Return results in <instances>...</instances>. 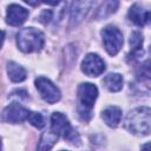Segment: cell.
Instances as JSON below:
<instances>
[{"instance_id": "obj_1", "label": "cell", "mask_w": 151, "mask_h": 151, "mask_svg": "<svg viewBox=\"0 0 151 151\" xmlns=\"http://www.w3.org/2000/svg\"><path fill=\"white\" fill-rule=\"evenodd\" d=\"M125 127L136 136H147L151 130V110L147 106L136 107L125 119Z\"/></svg>"}, {"instance_id": "obj_2", "label": "cell", "mask_w": 151, "mask_h": 151, "mask_svg": "<svg viewBox=\"0 0 151 151\" xmlns=\"http://www.w3.org/2000/svg\"><path fill=\"white\" fill-rule=\"evenodd\" d=\"M45 35L34 27H25L17 34V45L24 53L38 52L44 47Z\"/></svg>"}, {"instance_id": "obj_3", "label": "cell", "mask_w": 151, "mask_h": 151, "mask_svg": "<svg viewBox=\"0 0 151 151\" xmlns=\"http://www.w3.org/2000/svg\"><path fill=\"white\" fill-rule=\"evenodd\" d=\"M98 97V88L91 83H83L78 87V112L84 120H88L92 116V107Z\"/></svg>"}, {"instance_id": "obj_4", "label": "cell", "mask_w": 151, "mask_h": 151, "mask_svg": "<svg viewBox=\"0 0 151 151\" xmlns=\"http://www.w3.org/2000/svg\"><path fill=\"white\" fill-rule=\"evenodd\" d=\"M101 38H103L104 47L110 55H116L120 51L124 42V38L119 28H117L113 25L106 26L101 31Z\"/></svg>"}, {"instance_id": "obj_5", "label": "cell", "mask_w": 151, "mask_h": 151, "mask_svg": "<svg viewBox=\"0 0 151 151\" xmlns=\"http://www.w3.org/2000/svg\"><path fill=\"white\" fill-rule=\"evenodd\" d=\"M51 131L58 137H63L70 142H73L78 137L77 132L72 129L67 117L61 112H53L51 116Z\"/></svg>"}, {"instance_id": "obj_6", "label": "cell", "mask_w": 151, "mask_h": 151, "mask_svg": "<svg viewBox=\"0 0 151 151\" xmlns=\"http://www.w3.org/2000/svg\"><path fill=\"white\" fill-rule=\"evenodd\" d=\"M35 87L38 90V92L40 93L41 98L48 103V104H54L57 101L60 100L61 98V93L60 90L48 79L45 77H38L34 81Z\"/></svg>"}, {"instance_id": "obj_7", "label": "cell", "mask_w": 151, "mask_h": 151, "mask_svg": "<svg viewBox=\"0 0 151 151\" xmlns=\"http://www.w3.org/2000/svg\"><path fill=\"white\" fill-rule=\"evenodd\" d=\"M31 111L26 107H24L20 104L13 103L6 106L1 112V120L6 123H21L24 120H27Z\"/></svg>"}, {"instance_id": "obj_8", "label": "cell", "mask_w": 151, "mask_h": 151, "mask_svg": "<svg viewBox=\"0 0 151 151\" xmlns=\"http://www.w3.org/2000/svg\"><path fill=\"white\" fill-rule=\"evenodd\" d=\"M105 68V61L96 53H88L81 61V71L88 77H98Z\"/></svg>"}, {"instance_id": "obj_9", "label": "cell", "mask_w": 151, "mask_h": 151, "mask_svg": "<svg viewBox=\"0 0 151 151\" xmlns=\"http://www.w3.org/2000/svg\"><path fill=\"white\" fill-rule=\"evenodd\" d=\"M93 4H94V0H73L70 9L71 24L73 26L80 24L91 11Z\"/></svg>"}, {"instance_id": "obj_10", "label": "cell", "mask_w": 151, "mask_h": 151, "mask_svg": "<svg viewBox=\"0 0 151 151\" xmlns=\"http://www.w3.org/2000/svg\"><path fill=\"white\" fill-rule=\"evenodd\" d=\"M28 17V11L22 6L17 4H12L7 7L6 12V22L11 26H20L22 25Z\"/></svg>"}, {"instance_id": "obj_11", "label": "cell", "mask_w": 151, "mask_h": 151, "mask_svg": "<svg viewBox=\"0 0 151 151\" xmlns=\"http://www.w3.org/2000/svg\"><path fill=\"white\" fill-rule=\"evenodd\" d=\"M104 123L110 127H117L122 120V110L118 106H107L101 112Z\"/></svg>"}, {"instance_id": "obj_12", "label": "cell", "mask_w": 151, "mask_h": 151, "mask_svg": "<svg viewBox=\"0 0 151 151\" xmlns=\"http://www.w3.org/2000/svg\"><path fill=\"white\" fill-rule=\"evenodd\" d=\"M149 11L144 9L140 5L134 4L129 9V19L137 26H144L149 20Z\"/></svg>"}, {"instance_id": "obj_13", "label": "cell", "mask_w": 151, "mask_h": 151, "mask_svg": "<svg viewBox=\"0 0 151 151\" xmlns=\"http://www.w3.org/2000/svg\"><path fill=\"white\" fill-rule=\"evenodd\" d=\"M7 73H8L9 79L13 83H21L27 77L26 70L21 65L17 64L14 61H8L7 63Z\"/></svg>"}, {"instance_id": "obj_14", "label": "cell", "mask_w": 151, "mask_h": 151, "mask_svg": "<svg viewBox=\"0 0 151 151\" xmlns=\"http://www.w3.org/2000/svg\"><path fill=\"white\" fill-rule=\"evenodd\" d=\"M105 87L111 92H118L123 87V77L119 73H110L104 78Z\"/></svg>"}, {"instance_id": "obj_15", "label": "cell", "mask_w": 151, "mask_h": 151, "mask_svg": "<svg viewBox=\"0 0 151 151\" xmlns=\"http://www.w3.org/2000/svg\"><path fill=\"white\" fill-rule=\"evenodd\" d=\"M118 8V1L117 0H106L101 7L98 9L96 17L98 19H103V18H106L109 15H111L112 13H114Z\"/></svg>"}, {"instance_id": "obj_16", "label": "cell", "mask_w": 151, "mask_h": 151, "mask_svg": "<svg viewBox=\"0 0 151 151\" xmlns=\"http://www.w3.org/2000/svg\"><path fill=\"white\" fill-rule=\"evenodd\" d=\"M58 140V136L55 133H53L52 131L50 132H46L41 136L40 138V143L38 145V149L39 150H50Z\"/></svg>"}, {"instance_id": "obj_17", "label": "cell", "mask_w": 151, "mask_h": 151, "mask_svg": "<svg viewBox=\"0 0 151 151\" xmlns=\"http://www.w3.org/2000/svg\"><path fill=\"white\" fill-rule=\"evenodd\" d=\"M130 45H131V48H132V52L133 54L138 53L139 51H142V45H143V35L140 32H132L131 33V37H130Z\"/></svg>"}, {"instance_id": "obj_18", "label": "cell", "mask_w": 151, "mask_h": 151, "mask_svg": "<svg viewBox=\"0 0 151 151\" xmlns=\"http://www.w3.org/2000/svg\"><path fill=\"white\" fill-rule=\"evenodd\" d=\"M27 120H28L34 127H37V129H41V127H44V125H45L44 117H42V114L39 113V112H31L29 116H28V118H27Z\"/></svg>"}, {"instance_id": "obj_19", "label": "cell", "mask_w": 151, "mask_h": 151, "mask_svg": "<svg viewBox=\"0 0 151 151\" xmlns=\"http://www.w3.org/2000/svg\"><path fill=\"white\" fill-rule=\"evenodd\" d=\"M26 4H28L29 6H38L40 5L41 2L44 4H47V5H51V6H55L60 2V0H24Z\"/></svg>"}, {"instance_id": "obj_20", "label": "cell", "mask_w": 151, "mask_h": 151, "mask_svg": "<svg viewBox=\"0 0 151 151\" xmlns=\"http://www.w3.org/2000/svg\"><path fill=\"white\" fill-rule=\"evenodd\" d=\"M52 19V12L50 9H44L41 12V14L39 15V20L42 22V24H47L50 20Z\"/></svg>"}, {"instance_id": "obj_21", "label": "cell", "mask_w": 151, "mask_h": 151, "mask_svg": "<svg viewBox=\"0 0 151 151\" xmlns=\"http://www.w3.org/2000/svg\"><path fill=\"white\" fill-rule=\"evenodd\" d=\"M4 40H5V32L4 31H0V48L4 44Z\"/></svg>"}]
</instances>
